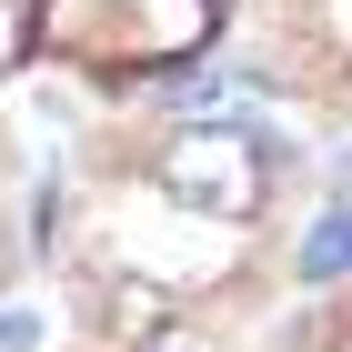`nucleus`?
Listing matches in <instances>:
<instances>
[{"mask_svg":"<svg viewBox=\"0 0 352 352\" xmlns=\"http://www.w3.org/2000/svg\"><path fill=\"white\" fill-rule=\"evenodd\" d=\"M151 182L201 221H262L272 201V131L262 121H191V131L162 141Z\"/></svg>","mask_w":352,"mask_h":352,"instance_id":"obj_1","label":"nucleus"},{"mask_svg":"<svg viewBox=\"0 0 352 352\" xmlns=\"http://www.w3.org/2000/svg\"><path fill=\"white\" fill-rule=\"evenodd\" d=\"M292 272H302V282H342V272H352V201H342V212H322L312 232H302Z\"/></svg>","mask_w":352,"mask_h":352,"instance_id":"obj_2","label":"nucleus"},{"mask_svg":"<svg viewBox=\"0 0 352 352\" xmlns=\"http://www.w3.org/2000/svg\"><path fill=\"white\" fill-rule=\"evenodd\" d=\"M111 332H121V342H162L171 332L162 292H151V282H111Z\"/></svg>","mask_w":352,"mask_h":352,"instance_id":"obj_3","label":"nucleus"},{"mask_svg":"<svg viewBox=\"0 0 352 352\" xmlns=\"http://www.w3.org/2000/svg\"><path fill=\"white\" fill-rule=\"evenodd\" d=\"M41 342V312H30V302H0V352H30Z\"/></svg>","mask_w":352,"mask_h":352,"instance_id":"obj_4","label":"nucleus"},{"mask_svg":"<svg viewBox=\"0 0 352 352\" xmlns=\"http://www.w3.org/2000/svg\"><path fill=\"white\" fill-rule=\"evenodd\" d=\"M212 10H232V0H212Z\"/></svg>","mask_w":352,"mask_h":352,"instance_id":"obj_5","label":"nucleus"}]
</instances>
